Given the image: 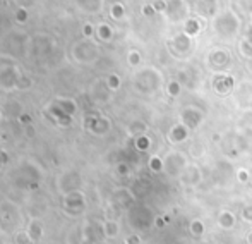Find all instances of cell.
<instances>
[{"label":"cell","instance_id":"6da1fadb","mask_svg":"<svg viewBox=\"0 0 252 244\" xmlns=\"http://www.w3.org/2000/svg\"><path fill=\"white\" fill-rule=\"evenodd\" d=\"M86 194L83 191H72L69 194H63L62 196V210L65 211L67 215L74 217V215H81L84 210H86Z\"/></svg>","mask_w":252,"mask_h":244},{"label":"cell","instance_id":"7a4b0ae2","mask_svg":"<svg viewBox=\"0 0 252 244\" xmlns=\"http://www.w3.org/2000/svg\"><path fill=\"white\" fill-rule=\"evenodd\" d=\"M81 186H83V177L77 171H65L57 179V189L60 191L62 196L72 193V191H79Z\"/></svg>","mask_w":252,"mask_h":244},{"label":"cell","instance_id":"3957f363","mask_svg":"<svg viewBox=\"0 0 252 244\" xmlns=\"http://www.w3.org/2000/svg\"><path fill=\"white\" fill-rule=\"evenodd\" d=\"M21 76H23V72L17 66H12V64L2 66L0 67V88L5 91L17 90V83H19Z\"/></svg>","mask_w":252,"mask_h":244},{"label":"cell","instance_id":"277c9868","mask_svg":"<svg viewBox=\"0 0 252 244\" xmlns=\"http://www.w3.org/2000/svg\"><path fill=\"white\" fill-rule=\"evenodd\" d=\"M72 55L77 62L81 64H90L98 57V47L90 40H83L79 43L74 45Z\"/></svg>","mask_w":252,"mask_h":244},{"label":"cell","instance_id":"5b68a950","mask_svg":"<svg viewBox=\"0 0 252 244\" xmlns=\"http://www.w3.org/2000/svg\"><path fill=\"white\" fill-rule=\"evenodd\" d=\"M84 126L94 136H103L110 131V121L106 117H101V115H93V117H86L84 121Z\"/></svg>","mask_w":252,"mask_h":244},{"label":"cell","instance_id":"8992f818","mask_svg":"<svg viewBox=\"0 0 252 244\" xmlns=\"http://www.w3.org/2000/svg\"><path fill=\"white\" fill-rule=\"evenodd\" d=\"M47 114L53 119V122H55L57 126H60V127H70V126H72V117H70V115H67L65 112L60 110V108L57 107L53 102L47 107Z\"/></svg>","mask_w":252,"mask_h":244},{"label":"cell","instance_id":"52a82bcc","mask_svg":"<svg viewBox=\"0 0 252 244\" xmlns=\"http://www.w3.org/2000/svg\"><path fill=\"white\" fill-rule=\"evenodd\" d=\"M26 232H28V236L31 238L33 244H38L41 239H43V234H45L43 222H41L40 218H31V220L28 222V225H26Z\"/></svg>","mask_w":252,"mask_h":244},{"label":"cell","instance_id":"ba28073f","mask_svg":"<svg viewBox=\"0 0 252 244\" xmlns=\"http://www.w3.org/2000/svg\"><path fill=\"white\" fill-rule=\"evenodd\" d=\"M53 104H55L62 112H65L67 115H70V117H74V114L77 112V104H76V100H72V98L59 97L53 100Z\"/></svg>","mask_w":252,"mask_h":244},{"label":"cell","instance_id":"9c48e42d","mask_svg":"<svg viewBox=\"0 0 252 244\" xmlns=\"http://www.w3.org/2000/svg\"><path fill=\"white\" fill-rule=\"evenodd\" d=\"M76 5L86 14H98L103 7V0H76Z\"/></svg>","mask_w":252,"mask_h":244},{"label":"cell","instance_id":"30bf717a","mask_svg":"<svg viewBox=\"0 0 252 244\" xmlns=\"http://www.w3.org/2000/svg\"><path fill=\"white\" fill-rule=\"evenodd\" d=\"M101 232H103V236H105L106 239L117 238V234H119V224H117L115 220H105V222H103Z\"/></svg>","mask_w":252,"mask_h":244},{"label":"cell","instance_id":"8fae6325","mask_svg":"<svg viewBox=\"0 0 252 244\" xmlns=\"http://www.w3.org/2000/svg\"><path fill=\"white\" fill-rule=\"evenodd\" d=\"M96 35H98L100 40L110 41L113 38V30L106 23H101V24H98V28H96Z\"/></svg>","mask_w":252,"mask_h":244},{"label":"cell","instance_id":"7c38bea8","mask_svg":"<svg viewBox=\"0 0 252 244\" xmlns=\"http://www.w3.org/2000/svg\"><path fill=\"white\" fill-rule=\"evenodd\" d=\"M14 243H16V244H33L31 238L28 236L26 229H24V231L16 232V236H14Z\"/></svg>","mask_w":252,"mask_h":244},{"label":"cell","instance_id":"4fadbf2b","mask_svg":"<svg viewBox=\"0 0 252 244\" xmlns=\"http://www.w3.org/2000/svg\"><path fill=\"white\" fill-rule=\"evenodd\" d=\"M110 14H112L113 19H117V21L122 19V17H124V5H122V3H119V2L113 3L112 9H110Z\"/></svg>","mask_w":252,"mask_h":244},{"label":"cell","instance_id":"5bb4252c","mask_svg":"<svg viewBox=\"0 0 252 244\" xmlns=\"http://www.w3.org/2000/svg\"><path fill=\"white\" fill-rule=\"evenodd\" d=\"M31 86H33V79L28 74H23L19 83H17V90H30Z\"/></svg>","mask_w":252,"mask_h":244},{"label":"cell","instance_id":"9a60e30c","mask_svg":"<svg viewBox=\"0 0 252 244\" xmlns=\"http://www.w3.org/2000/svg\"><path fill=\"white\" fill-rule=\"evenodd\" d=\"M106 86H108L110 90H119L120 88V77L117 76V74H110V76L106 77Z\"/></svg>","mask_w":252,"mask_h":244},{"label":"cell","instance_id":"2e32d148","mask_svg":"<svg viewBox=\"0 0 252 244\" xmlns=\"http://www.w3.org/2000/svg\"><path fill=\"white\" fill-rule=\"evenodd\" d=\"M14 17H16L17 23H21V24L26 23L28 17H30V16H28V9H23V7H17L16 12H14Z\"/></svg>","mask_w":252,"mask_h":244},{"label":"cell","instance_id":"e0dca14e","mask_svg":"<svg viewBox=\"0 0 252 244\" xmlns=\"http://www.w3.org/2000/svg\"><path fill=\"white\" fill-rule=\"evenodd\" d=\"M16 2L17 7H23V9H30V7H33L34 3L38 2V0H14Z\"/></svg>","mask_w":252,"mask_h":244},{"label":"cell","instance_id":"ac0fdd59","mask_svg":"<svg viewBox=\"0 0 252 244\" xmlns=\"http://www.w3.org/2000/svg\"><path fill=\"white\" fill-rule=\"evenodd\" d=\"M83 33H84V36H86V38H91V36H93V33H94V26L91 23H86V24H84V28H83Z\"/></svg>","mask_w":252,"mask_h":244},{"label":"cell","instance_id":"d6986e66","mask_svg":"<svg viewBox=\"0 0 252 244\" xmlns=\"http://www.w3.org/2000/svg\"><path fill=\"white\" fill-rule=\"evenodd\" d=\"M139 61H141L139 54H137V52H130V54H129V64H130V66H137Z\"/></svg>","mask_w":252,"mask_h":244},{"label":"cell","instance_id":"ffe728a7","mask_svg":"<svg viewBox=\"0 0 252 244\" xmlns=\"http://www.w3.org/2000/svg\"><path fill=\"white\" fill-rule=\"evenodd\" d=\"M126 244H139V238L137 236H129L126 239Z\"/></svg>","mask_w":252,"mask_h":244},{"label":"cell","instance_id":"44dd1931","mask_svg":"<svg viewBox=\"0 0 252 244\" xmlns=\"http://www.w3.org/2000/svg\"><path fill=\"white\" fill-rule=\"evenodd\" d=\"M19 121L28 126V124L31 122V117H30V115H26V114H21V115H19Z\"/></svg>","mask_w":252,"mask_h":244},{"label":"cell","instance_id":"7402d4cb","mask_svg":"<svg viewBox=\"0 0 252 244\" xmlns=\"http://www.w3.org/2000/svg\"><path fill=\"white\" fill-rule=\"evenodd\" d=\"M5 162H7V155L3 153V151H0V171H2V167L5 165Z\"/></svg>","mask_w":252,"mask_h":244},{"label":"cell","instance_id":"603a6c76","mask_svg":"<svg viewBox=\"0 0 252 244\" xmlns=\"http://www.w3.org/2000/svg\"><path fill=\"white\" fill-rule=\"evenodd\" d=\"M2 119H3V114H2V110H0V122H2Z\"/></svg>","mask_w":252,"mask_h":244},{"label":"cell","instance_id":"cb8c5ba5","mask_svg":"<svg viewBox=\"0 0 252 244\" xmlns=\"http://www.w3.org/2000/svg\"><path fill=\"white\" fill-rule=\"evenodd\" d=\"M2 3H3V0H0V5H2Z\"/></svg>","mask_w":252,"mask_h":244}]
</instances>
